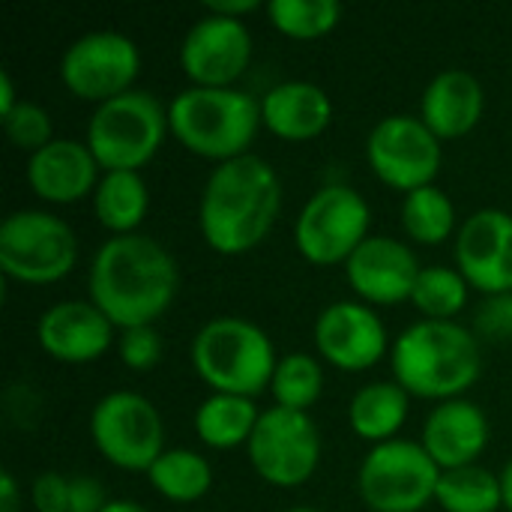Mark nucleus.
I'll return each mask as SVG.
<instances>
[{
  "mask_svg": "<svg viewBox=\"0 0 512 512\" xmlns=\"http://www.w3.org/2000/svg\"><path fill=\"white\" fill-rule=\"evenodd\" d=\"M180 285L171 252L147 234L108 237L87 273L90 303L99 306L114 327H144L168 312Z\"/></svg>",
  "mask_w": 512,
  "mask_h": 512,
  "instance_id": "nucleus-1",
  "label": "nucleus"
},
{
  "mask_svg": "<svg viewBox=\"0 0 512 512\" xmlns=\"http://www.w3.org/2000/svg\"><path fill=\"white\" fill-rule=\"evenodd\" d=\"M279 207V174L267 159L243 153L210 171L198 204V225L210 249L219 255H240L270 234Z\"/></svg>",
  "mask_w": 512,
  "mask_h": 512,
  "instance_id": "nucleus-2",
  "label": "nucleus"
},
{
  "mask_svg": "<svg viewBox=\"0 0 512 512\" xmlns=\"http://www.w3.org/2000/svg\"><path fill=\"white\" fill-rule=\"evenodd\" d=\"M390 366L396 384L420 399H462L480 378V342L456 321H417L393 342Z\"/></svg>",
  "mask_w": 512,
  "mask_h": 512,
  "instance_id": "nucleus-3",
  "label": "nucleus"
},
{
  "mask_svg": "<svg viewBox=\"0 0 512 512\" xmlns=\"http://www.w3.org/2000/svg\"><path fill=\"white\" fill-rule=\"evenodd\" d=\"M261 102L237 87H186L168 105L174 138L207 159H237L249 150L261 126Z\"/></svg>",
  "mask_w": 512,
  "mask_h": 512,
  "instance_id": "nucleus-4",
  "label": "nucleus"
},
{
  "mask_svg": "<svg viewBox=\"0 0 512 512\" xmlns=\"http://www.w3.org/2000/svg\"><path fill=\"white\" fill-rule=\"evenodd\" d=\"M276 363L270 336L237 315L207 321L192 339V366L213 393L252 399L270 387Z\"/></svg>",
  "mask_w": 512,
  "mask_h": 512,
  "instance_id": "nucleus-5",
  "label": "nucleus"
},
{
  "mask_svg": "<svg viewBox=\"0 0 512 512\" xmlns=\"http://www.w3.org/2000/svg\"><path fill=\"white\" fill-rule=\"evenodd\" d=\"M168 111L147 90H126L90 114L87 147L105 171H138L159 150Z\"/></svg>",
  "mask_w": 512,
  "mask_h": 512,
  "instance_id": "nucleus-6",
  "label": "nucleus"
},
{
  "mask_svg": "<svg viewBox=\"0 0 512 512\" xmlns=\"http://www.w3.org/2000/svg\"><path fill=\"white\" fill-rule=\"evenodd\" d=\"M441 468L417 441L375 444L357 471V489L369 510L420 512L438 492Z\"/></svg>",
  "mask_w": 512,
  "mask_h": 512,
  "instance_id": "nucleus-7",
  "label": "nucleus"
},
{
  "mask_svg": "<svg viewBox=\"0 0 512 512\" xmlns=\"http://www.w3.org/2000/svg\"><path fill=\"white\" fill-rule=\"evenodd\" d=\"M78 258V237L60 216L45 210L9 213L0 225V270L27 285L63 279Z\"/></svg>",
  "mask_w": 512,
  "mask_h": 512,
  "instance_id": "nucleus-8",
  "label": "nucleus"
},
{
  "mask_svg": "<svg viewBox=\"0 0 512 512\" xmlns=\"http://www.w3.org/2000/svg\"><path fill=\"white\" fill-rule=\"evenodd\" d=\"M369 216V204L357 189L345 183L318 189L294 222L300 255L318 267L348 261L354 249L369 237Z\"/></svg>",
  "mask_w": 512,
  "mask_h": 512,
  "instance_id": "nucleus-9",
  "label": "nucleus"
},
{
  "mask_svg": "<svg viewBox=\"0 0 512 512\" xmlns=\"http://www.w3.org/2000/svg\"><path fill=\"white\" fill-rule=\"evenodd\" d=\"M90 438L96 450L123 471H150L165 453L162 417L150 399L129 390L102 396L90 414Z\"/></svg>",
  "mask_w": 512,
  "mask_h": 512,
  "instance_id": "nucleus-10",
  "label": "nucleus"
},
{
  "mask_svg": "<svg viewBox=\"0 0 512 512\" xmlns=\"http://www.w3.org/2000/svg\"><path fill=\"white\" fill-rule=\"evenodd\" d=\"M246 450L261 480L279 489H297L312 480L321 462V435L306 411L273 405L261 411Z\"/></svg>",
  "mask_w": 512,
  "mask_h": 512,
  "instance_id": "nucleus-11",
  "label": "nucleus"
},
{
  "mask_svg": "<svg viewBox=\"0 0 512 512\" xmlns=\"http://www.w3.org/2000/svg\"><path fill=\"white\" fill-rule=\"evenodd\" d=\"M366 159L378 180L405 195L432 186L441 168V138L414 114H390L372 126Z\"/></svg>",
  "mask_w": 512,
  "mask_h": 512,
  "instance_id": "nucleus-12",
  "label": "nucleus"
},
{
  "mask_svg": "<svg viewBox=\"0 0 512 512\" xmlns=\"http://www.w3.org/2000/svg\"><path fill=\"white\" fill-rule=\"evenodd\" d=\"M141 69L138 45L120 30H90L78 36L60 57L63 84L96 105L132 90Z\"/></svg>",
  "mask_w": 512,
  "mask_h": 512,
  "instance_id": "nucleus-13",
  "label": "nucleus"
},
{
  "mask_svg": "<svg viewBox=\"0 0 512 512\" xmlns=\"http://www.w3.org/2000/svg\"><path fill=\"white\" fill-rule=\"evenodd\" d=\"M252 33L243 18L207 12L183 36L180 66L198 87H231L249 66Z\"/></svg>",
  "mask_w": 512,
  "mask_h": 512,
  "instance_id": "nucleus-14",
  "label": "nucleus"
},
{
  "mask_svg": "<svg viewBox=\"0 0 512 512\" xmlns=\"http://www.w3.org/2000/svg\"><path fill=\"white\" fill-rule=\"evenodd\" d=\"M456 264L471 288L489 297L512 294V216L483 207L456 234Z\"/></svg>",
  "mask_w": 512,
  "mask_h": 512,
  "instance_id": "nucleus-15",
  "label": "nucleus"
},
{
  "mask_svg": "<svg viewBox=\"0 0 512 512\" xmlns=\"http://www.w3.org/2000/svg\"><path fill=\"white\" fill-rule=\"evenodd\" d=\"M315 345L324 360L345 372L372 369L387 351V327L378 312L357 300L330 303L315 321Z\"/></svg>",
  "mask_w": 512,
  "mask_h": 512,
  "instance_id": "nucleus-16",
  "label": "nucleus"
},
{
  "mask_svg": "<svg viewBox=\"0 0 512 512\" xmlns=\"http://www.w3.org/2000/svg\"><path fill=\"white\" fill-rule=\"evenodd\" d=\"M420 270L423 267L417 264V255L396 237H366L345 261L351 288L363 300L381 306L411 300Z\"/></svg>",
  "mask_w": 512,
  "mask_h": 512,
  "instance_id": "nucleus-17",
  "label": "nucleus"
},
{
  "mask_svg": "<svg viewBox=\"0 0 512 512\" xmlns=\"http://www.w3.org/2000/svg\"><path fill=\"white\" fill-rule=\"evenodd\" d=\"M36 339L60 363H90L111 348L114 324L90 300H63L42 312Z\"/></svg>",
  "mask_w": 512,
  "mask_h": 512,
  "instance_id": "nucleus-18",
  "label": "nucleus"
},
{
  "mask_svg": "<svg viewBox=\"0 0 512 512\" xmlns=\"http://www.w3.org/2000/svg\"><path fill=\"white\" fill-rule=\"evenodd\" d=\"M420 444L441 471L477 465V456L489 444V420L480 405L468 399H447L426 417Z\"/></svg>",
  "mask_w": 512,
  "mask_h": 512,
  "instance_id": "nucleus-19",
  "label": "nucleus"
},
{
  "mask_svg": "<svg viewBox=\"0 0 512 512\" xmlns=\"http://www.w3.org/2000/svg\"><path fill=\"white\" fill-rule=\"evenodd\" d=\"M96 171H99V162L87 144L72 141V138H54L42 150L30 153L27 183L42 201L72 204L99 186Z\"/></svg>",
  "mask_w": 512,
  "mask_h": 512,
  "instance_id": "nucleus-20",
  "label": "nucleus"
},
{
  "mask_svg": "<svg viewBox=\"0 0 512 512\" xmlns=\"http://www.w3.org/2000/svg\"><path fill=\"white\" fill-rule=\"evenodd\" d=\"M486 93L474 72L444 69L438 72L420 99V117L438 138L468 135L483 117Z\"/></svg>",
  "mask_w": 512,
  "mask_h": 512,
  "instance_id": "nucleus-21",
  "label": "nucleus"
},
{
  "mask_svg": "<svg viewBox=\"0 0 512 512\" xmlns=\"http://www.w3.org/2000/svg\"><path fill=\"white\" fill-rule=\"evenodd\" d=\"M333 102L324 87L312 81H282L261 99L264 126L285 141H306L330 126Z\"/></svg>",
  "mask_w": 512,
  "mask_h": 512,
  "instance_id": "nucleus-22",
  "label": "nucleus"
},
{
  "mask_svg": "<svg viewBox=\"0 0 512 512\" xmlns=\"http://www.w3.org/2000/svg\"><path fill=\"white\" fill-rule=\"evenodd\" d=\"M408 420V393L396 381H375L354 393L348 405V423L363 441H393Z\"/></svg>",
  "mask_w": 512,
  "mask_h": 512,
  "instance_id": "nucleus-23",
  "label": "nucleus"
},
{
  "mask_svg": "<svg viewBox=\"0 0 512 512\" xmlns=\"http://www.w3.org/2000/svg\"><path fill=\"white\" fill-rule=\"evenodd\" d=\"M261 411L246 396L213 393L195 411V432L213 450H231L249 444Z\"/></svg>",
  "mask_w": 512,
  "mask_h": 512,
  "instance_id": "nucleus-24",
  "label": "nucleus"
},
{
  "mask_svg": "<svg viewBox=\"0 0 512 512\" xmlns=\"http://www.w3.org/2000/svg\"><path fill=\"white\" fill-rule=\"evenodd\" d=\"M150 207L147 183L138 171H105L93 192L96 219L114 234H135Z\"/></svg>",
  "mask_w": 512,
  "mask_h": 512,
  "instance_id": "nucleus-25",
  "label": "nucleus"
},
{
  "mask_svg": "<svg viewBox=\"0 0 512 512\" xmlns=\"http://www.w3.org/2000/svg\"><path fill=\"white\" fill-rule=\"evenodd\" d=\"M147 477H150V486L174 504H192L204 498L213 486L210 462L198 456L195 450H183V447L165 450L153 462Z\"/></svg>",
  "mask_w": 512,
  "mask_h": 512,
  "instance_id": "nucleus-26",
  "label": "nucleus"
},
{
  "mask_svg": "<svg viewBox=\"0 0 512 512\" xmlns=\"http://www.w3.org/2000/svg\"><path fill=\"white\" fill-rule=\"evenodd\" d=\"M435 501L447 512H498L504 507L501 474L480 465L444 471Z\"/></svg>",
  "mask_w": 512,
  "mask_h": 512,
  "instance_id": "nucleus-27",
  "label": "nucleus"
},
{
  "mask_svg": "<svg viewBox=\"0 0 512 512\" xmlns=\"http://www.w3.org/2000/svg\"><path fill=\"white\" fill-rule=\"evenodd\" d=\"M402 228L408 231L411 240L423 246H438L450 240L456 228V204L435 183L414 189L402 201Z\"/></svg>",
  "mask_w": 512,
  "mask_h": 512,
  "instance_id": "nucleus-28",
  "label": "nucleus"
},
{
  "mask_svg": "<svg viewBox=\"0 0 512 512\" xmlns=\"http://www.w3.org/2000/svg\"><path fill=\"white\" fill-rule=\"evenodd\" d=\"M321 390H324V372L312 354L294 351V354L279 357L273 381H270V393L279 408L309 411L321 399Z\"/></svg>",
  "mask_w": 512,
  "mask_h": 512,
  "instance_id": "nucleus-29",
  "label": "nucleus"
},
{
  "mask_svg": "<svg viewBox=\"0 0 512 512\" xmlns=\"http://www.w3.org/2000/svg\"><path fill=\"white\" fill-rule=\"evenodd\" d=\"M411 303L429 321H453L468 303V279L453 267H423Z\"/></svg>",
  "mask_w": 512,
  "mask_h": 512,
  "instance_id": "nucleus-30",
  "label": "nucleus"
},
{
  "mask_svg": "<svg viewBox=\"0 0 512 512\" xmlns=\"http://www.w3.org/2000/svg\"><path fill=\"white\" fill-rule=\"evenodd\" d=\"M267 15L273 27L294 39H318L342 21L339 0H270Z\"/></svg>",
  "mask_w": 512,
  "mask_h": 512,
  "instance_id": "nucleus-31",
  "label": "nucleus"
},
{
  "mask_svg": "<svg viewBox=\"0 0 512 512\" xmlns=\"http://www.w3.org/2000/svg\"><path fill=\"white\" fill-rule=\"evenodd\" d=\"M3 132H6V138H9L15 147L30 150V153H36V150H42L45 144L54 141V138H51V114H48L42 105L27 102V99H21V102L3 117Z\"/></svg>",
  "mask_w": 512,
  "mask_h": 512,
  "instance_id": "nucleus-32",
  "label": "nucleus"
},
{
  "mask_svg": "<svg viewBox=\"0 0 512 512\" xmlns=\"http://www.w3.org/2000/svg\"><path fill=\"white\" fill-rule=\"evenodd\" d=\"M162 357V336L153 324L144 327H129L120 336V360L135 369V372H147L159 363Z\"/></svg>",
  "mask_w": 512,
  "mask_h": 512,
  "instance_id": "nucleus-33",
  "label": "nucleus"
},
{
  "mask_svg": "<svg viewBox=\"0 0 512 512\" xmlns=\"http://www.w3.org/2000/svg\"><path fill=\"white\" fill-rule=\"evenodd\" d=\"M33 507L36 512H69V477L45 471L33 480Z\"/></svg>",
  "mask_w": 512,
  "mask_h": 512,
  "instance_id": "nucleus-34",
  "label": "nucleus"
},
{
  "mask_svg": "<svg viewBox=\"0 0 512 512\" xmlns=\"http://www.w3.org/2000/svg\"><path fill=\"white\" fill-rule=\"evenodd\" d=\"M105 504H108L105 489L93 477L87 474L69 477V512H102Z\"/></svg>",
  "mask_w": 512,
  "mask_h": 512,
  "instance_id": "nucleus-35",
  "label": "nucleus"
},
{
  "mask_svg": "<svg viewBox=\"0 0 512 512\" xmlns=\"http://www.w3.org/2000/svg\"><path fill=\"white\" fill-rule=\"evenodd\" d=\"M477 327L486 330L489 336H512V294L489 297L486 306L477 315Z\"/></svg>",
  "mask_w": 512,
  "mask_h": 512,
  "instance_id": "nucleus-36",
  "label": "nucleus"
},
{
  "mask_svg": "<svg viewBox=\"0 0 512 512\" xmlns=\"http://www.w3.org/2000/svg\"><path fill=\"white\" fill-rule=\"evenodd\" d=\"M255 9H261L258 0H210L207 3V12L228 15V18H243L246 12H255Z\"/></svg>",
  "mask_w": 512,
  "mask_h": 512,
  "instance_id": "nucleus-37",
  "label": "nucleus"
},
{
  "mask_svg": "<svg viewBox=\"0 0 512 512\" xmlns=\"http://www.w3.org/2000/svg\"><path fill=\"white\" fill-rule=\"evenodd\" d=\"M0 512H18V486L9 471L0 474Z\"/></svg>",
  "mask_w": 512,
  "mask_h": 512,
  "instance_id": "nucleus-38",
  "label": "nucleus"
},
{
  "mask_svg": "<svg viewBox=\"0 0 512 512\" xmlns=\"http://www.w3.org/2000/svg\"><path fill=\"white\" fill-rule=\"evenodd\" d=\"M21 99H15V87H12V75L9 69H0V117H6Z\"/></svg>",
  "mask_w": 512,
  "mask_h": 512,
  "instance_id": "nucleus-39",
  "label": "nucleus"
},
{
  "mask_svg": "<svg viewBox=\"0 0 512 512\" xmlns=\"http://www.w3.org/2000/svg\"><path fill=\"white\" fill-rule=\"evenodd\" d=\"M501 492H504V507L512 512V459L507 462V468L501 471Z\"/></svg>",
  "mask_w": 512,
  "mask_h": 512,
  "instance_id": "nucleus-40",
  "label": "nucleus"
},
{
  "mask_svg": "<svg viewBox=\"0 0 512 512\" xmlns=\"http://www.w3.org/2000/svg\"><path fill=\"white\" fill-rule=\"evenodd\" d=\"M102 512H150V510H144V507H141V504H135V501H108Z\"/></svg>",
  "mask_w": 512,
  "mask_h": 512,
  "instance_id": "nucleus-41",
  "label": "nucleus"
},
{
  "mask_svg": "<svg viewBox=\"0 0 512 512\" xmlns=\"http://www.w3.org/2000/svg\"><path fill=\"white\" fill-rule=\"evenodd\" d=\"M285 512H318V510H312V507H294V510H285Z\"/></svg>",
  "mask_w": 512,
  "mask_h": 512,
  "instance_id": "nucleus-42",
  "label": "nucleus"
}]
</instances>
